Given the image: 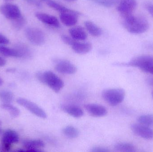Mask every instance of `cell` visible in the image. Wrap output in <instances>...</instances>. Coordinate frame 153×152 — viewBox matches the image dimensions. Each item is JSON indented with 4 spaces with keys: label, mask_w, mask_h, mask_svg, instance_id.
<instances>
[{
    "label": "cell",
    "mask_w": 153,
    "mask_h": 152,
    "mask_svg": "<svg viewBox=\"0 0 153 152\" xmlns=\"http://www.w3.org/2000/svg\"><path fill=\"white\" fill-rule=\"evenodd\" d=\"M122 17L124 19L123 26L129 33L142 34L149 28L148 21L143 18L134 16L133 13Z\"/></svg>",
    "instance_id": "cell-1"
},
{
    "label": "cell",
    "mask_w": 153,
    "mask_h": 152,
    "mask_svg": "<svg viewBox=\"0 0 153 152\" xmlns=\"http://www.w3.org/2000/svg\"><path fill=\"white\" fill-rule=\"evenodd\" d=\"M36 77L39 82L47 86L55 93H59L64 87V81L50 70L38 71L36 74Z\"/></svg>",
    "instance_id": "cell-2"
},
{
    "label": "cell",
    "mask_w": 153,
    "mask_h": 152,
    "mask_svg": "<svg viewBox=\"0 0 153 152\" xmlns=\"http://www.w3.org/2000/svg\"><path fill=\"white\" fill-rule=\"evenodd\" d=\"M102 98L110 105L117 106L121 103L125 99L126 93L121 88L107 89L102 91Z\"/></svg>",
    "instance_id": "cell-3"
},
{
    "label": "cell",
    "mask_w": 153,
    "mask_h": 152,
    "mask_svg": "<svg viewBox=\"0 0 153 152\" xmlns=\"http://www.w3.org/2000/svg\"><path fill=\"white\" fill-rule=\"evenodd\" d=\"M25 35L29 41L35 46L42 45L45 42V36L40 29L35 27H28L25 29Z\"/></svg>",
    "instance_id": "cell-4"
},
{
    "label": "cell",
    "mask_w": 153,
    "mask_h": 152,
    "mask_svg": "<svg viewBox=\"0 0 153 152\" xmlns=\"http://www.w3.org/2000/svg\"><path fill=\"white\" fill-rule=\"evenodd\" d=\"M17 102L37 117L42 119L47 117L45 112L39 105L25 98H20L17 99Z\"/></svg>",
    "instance_id": "cell-5"
},
{
    "label": "cell",
    "mask_w": 153,
    "mask_h": 152,
    "mask_svg": "<svg viewBox=\"0 0 153 152\" xmlns=\"http://www.w3.org/2000/svg\"><path fill=\"white\" fill-rule=\"evenodd\" d=\"M19 141V137L16 131L12 129H7L2 137V149L4 151H8L10 150L12 144L17 143Z\"/></svg>",
    "instance_id": "cell-6"
},
{
    "label": "cell",
    "mask_w": 153,
    "mask_h": 152,
    "mask_svg": "<svg viewBox=\"0 0 153 152\" xmlns=\"http://www.w3.org/2000/svg\"><path fill=\"white\" fill-rule=\"evenodd\" d=\"M0 12L9 19H14L21 16V12L17 5L7 3L0 6Z\"/></svg>",
    "instance_id": "cell-7"
},
{
    "label": "cell",
    "mask_w": 153,
    "mask_h": 152,
    "mask_svg": "<svg viewBox=\"0 0 153 152\" xmlns=\"http://www.w3.org/2000/svg\"><path fill=\"white\" fill-rule=\"evenodd\" d=\"M55 68L57 72L65 75H73L77 71L76 66L67 60L56 61Z\"/></svg>",
    "instance_id": "cell-8"
},
{
    "label": "cell",
    "mask_w": 153,
    "mask_h": 152,
    "mask_svg": "<svg viewBox=\"0 0 153 152\" xmlns=\"http://www.w3.org/2000/svg\"><path fill=\"white\" fill-rule=\"evenodd\" d=\"M153 62V57L151 55H144L135 57L132 59L129 62L125 63H120L118 65L129 66L139 68L140 69L150 63Z\"/></svg>",
    "instance_id": "cell-9"
},
{
    "label": "cell",
    "mask_w": 153,
    "mask_h": 152,
    "mask_svg": "<svg viewBox=\"0 0 153 152\" xmlns=\"http://www.w3.org/2000/svg\"><path fill=\"white\" fill-rule=\"evenodd\" d=\"M132 131L137 135L146 140L153 138V130L150 127L141 124H134L131 125Z\"/></svg>",
    "instance_id": "cell-10"
},
{
    "label": "cell",
    "mask_w": 153,
    "mask_h": 152,
    "mask_svg": "<svg viewBox=\"0 0 153 152\" xmlns=\"http://www.w3.org/2000/svg\"><path fill=\"white\" fill-rule=\"evenodd\" d=\"M137 2L135 0H121L117 7V10L122 17L133 13L136 8Z\"/></svg>",
    "instance_id": "cell-11"
},
{
    "label": "cell",
    "mask_w": 153,
    "mask_h": 152,
    "mask_svg": "<svg viewBox=\"0 0 153 152\" xmlns=\"http://www.w3.org/2000/svg\"><path fill=\"white\" fill-rule=\"evenodd\" d=\"M85 109L91 115L95 117L106 116L108 113L107 109L102 105L96 104H88L85 105Z\"/></svg>",
    "instance_id": "cell-12"
},
{
    "label": "cell",
    "mask_w": 153,
    "mask_h": 152,
    "mask_svg": "<svg viewBox=\"0 0 153 152\" xmlns=\"http://www.w3.org/2000/svg\"><path fill=\"white\" fill-rule=\"evenodd\" d=\"M81 13L77 11L72 12H63L60 13V18L61 21L66 26H72L77 23L78 16Z\"/></svg>",
    "instance_id": "cell-13"
},
{
    "label": "cell",
    "mask_w": 153,
    "mask_h": 152,
    "mask_svg": "<svg viewBox=\"0 0 153 152\" xmlns=\"http://www.w3.org/2000/svg\"><path fill=\"white\" fill-rule=\"evenodd\" d=\"M35 16L39 20L44 24L55 28H59L60 27L59 20L55 16L40 12H36Z\"/></svg>",
    "instance_id": "cell-14"
},
{
    "label": "cell",
    "mask_w": 153,
    "mask_h": 152,
    "mask_svg": "<svg viewBox=\"0 0 153 152\" xmlns=\"http://www.w3.org/2000/svg\"><path fill=\"white\" fill-rule=\"evenodd\" d=\"M23 146L29 151H41V149L45 147V143L39 139H28L22 142Z\"/></svg>",
    "instance_id": "cell-15"
},
{
    "label": "cell",
    "mask_w": 153,
    "mask_h": 152,
    "mask_svg": "<svg viewBox=\"0 0 153 152\" xmlns=\"http://www.w3.org/2000/svg\"><path fill=\"white\" fill-rule=\"evenodd\" d=\"M60 108L63 111L76 118L81 117L84 115V112L82 109L76 105L62 104L60 106Z\"/></svg>",
    "instance_id": "cell-16"
},
{
    "label": "cell",
    "mask_w": 153,
    "mask_h": 152,
    "mask_svg": "<svg viewBox=\"0 0 153 152\" xmlns=\"http://www.w3.org/2000/svg\"><path fill=\"white\" fill-rule=\"evenodd\" d=\"M13 48L19 54L20 58L28 59L33 56V52L29 46L23 43H18L14 45Z\"/></svg>",
    "instance_id": "cell-17"
},
{
    "label": "cell",
    "mask_w": 153,
    "mask_h": 152,
    "mask_svg": "<svg viewBox=\"0 0 153 152\" xmlns=\"http://www.w3.org/2000/svg\"><path fill=\"white\" fill-rule=\"evenodd\" d=\"M71 47L76 53L84 54L91 51L92 47L91 44L89 42H80L76 41L72 46Z\"/></svg>",
    "instance_id": "cell-18"
},
{
    "label": "cell",
    "mask_w": 153,
    "mask_h": 152,
    "mask_svg": "<svg viewBox=\"0 0 153 152\" xmlns=\"http://www.w3.org/2000/svg\"><path fill=\"white\" fill-rule=\"evenodd\" d=\"M72 37L76 41H84L87 38V35L84 29L81 26H75L69 29Z\"/></svg>",
    "instance_id": "cell-19"
},
{
    "label": "cell",
    "mask_w": 153,
    "mask_h": 152,
    "mask_svg": "<svg viewBox=\"0 0 153 152\" xmlns=\"http://www.w3.org/2000/svg\"><path fill=\"white\" fill-rule=\"evenodd\" d=\"M85 26L88 33L94 37H99L101 35L102 33L101 29L96 25L92 21H85Z\"/></svg>",
    "instance_id": "cell-20"
},
{
    "label": "cell",
    "mask_w": 153,
    "mask_h": 152,
    "mask_svg": "<svg viewBox=\"0 0 153 152\" xmlns=\"http://www.w3.org/2000/svg\"><path fill=\"white\" fill-rule=\"evenodd\" d=\"M45 3L48 6L57 11L59 12L60 13L63 12H72L75 11L67 8L53 0H46Z\"/></svg>",
    "instance_id": "cell-21"
},
{
    "label": "cell",
    "mask_w": 153,
    "mask_h": 152,
    "mask_svg": "<svg viewBox=\"0 0 153 152\" xmlns=\"http://www.w3.org/2000/svg\"><path fill=\"white\" fill-rule=\"evenodd\" d=\"M62 133L66 137L71 139H74L78 137L79 135V131L77 128L73 126H68L64 128Z\"/></svg>",
    "instance_id": "cell-22"
},
{
    "label": "cell",
    "mask_w": 153,
    "mask_h": 152,
    "mask_svg": "<svg viewBox=\"0 0 153 152\" xmlns=\"http://www.w3.org/2000/svg\"><path fill=\"white\" fill-rule=\"evenodd\" d=\"M1 107L3 109L7 111L10 115L13 117H19L20 114V111L16 106L12 105L11 103H2L1 104Z\"/></svg>",
    "instance_id": "cell-23"
},
{
    "label": "cell",
    "mask_w": 153,
    "mask_h": 152,
    "mask_svg": "<svg viewBox=\"0 0 153 152\" xmlns=\"http://www.w3.org/2000/svg\"><path fill=\"white\" fill-rule=\"evenodd\" d=\"M114 148L116 151L120 152H134L136 151L135 146L129 143H118L115 145Z\"/></svg>",
    "instance_id": "cell-24"
},
{
    "label": "cell",
    "mask_w": 153,
    "mask_h": 152,
    "mask_svg": "<svg viewBox=\"0 0 153 152\" xmlns=\"http://www.w3.org/2000/svg\"><path fill=\"white\" fill-rule=\"evenodd\" d=\"M0 54L9 57L20 58L19 54L14 48H10L4 45H0Z\"/></svg>",
    "instance_id": "cell-25"
},
{
    "label": "cell",
    "mask_w": 153,
    "mask_h": 152,
    "mask_svg": "<svg viewBox=\"0 0 153 152\" xmlns=\"http://www.w3.org/2000/svg\"><path fill=\"white\" fill-rule=\"evenodd\" d=\"M14 95L11 91L7 90L0 91V100L4 103H11L14 100Z\"/></svg>",
    "instance_id": "cell-26"
},
{
    "label": "cell",
    "mask_w": 153,
    "mask_h": 152,
    "mask_svg": "<svg viewBox=\"0 0 153 152\" xmlns=\"http://www.w3.org/2000/svg\"><path fill=\"white\" fill-rule=\"evenodd\" d=\"M27 21L24 16L22 15L12 20L11 23L13 27L17 30L22 29L26 25Z\"/></svg>",
    "instance_id": "cell-27"
},
{
    "label": "cell",
    "mask_w": 153,
    "mask_h": 152,
    "mask_svg": "<svg viewBox=\"0 0 153 152\" xmlns=\"http://www.w3.org/2000/svg\"><path fill=\"white\" fill-rule=\"evenodd\" d=\"M138 123L146 126H153V115L147 114L140 116L137 119Z\"/></svg>",
    "instance_id": "cell-28"
},
{
    "label": "cell",
    "mask_w": 153,
    "mask_h": 152,
    "mask_svg": "<svg viewBox=\"0 0 153 152\" xmlns=\"http://www.w3.org/2000/svg\"><path fill=\"white\" fill-rule=\"evenodd\" d=\"M121 0H95V2L103 7L110 8L119 3Z\"/></svg>",
    "instance_id": "cell-29"
},
{
    "label": "cell",
    "mask_w": 153,
    "mask_h": 152,
    "mask_svg": "<svg viewBox=\"0 0 153 152\" xmlns=\"http://www.w3.org/2000/svg\"><path fill=\"white\" fill-rule=\"evenodd\" d=\"M61 38H62V40L65 43L68 45L71 46L76 41V40L74 39L71 37L66 35H62L61 36Z\"/></svg>",
    "instance_id": "cell-30"
},
{
    "label": "cell",
    "mask_w": 153,
    "mask_h": 152,
    "mask_svg": "<svg viewBox=\"0 0 153 152\" xmlns=\"http://www.w3.org/2000/svg\"><path fill=\"white\" fill-rule=\"evenodd\" d=\"M141 70L146 73H150L153 75V62L146 65L141 69Z\"/></svg>",
    "instance_id": "cell-31"
},
{
    "label": "cell",
    "mask_w": 153,
    "mask_h": 152,
    "mask_svg": "<svg viewBox=\"0 0 153 152\" xmlns=\"http://www.w3.org/2000/svg\"><path fill=\"white\" fill-rule=\"evenodd\" d=\"M27 3L39 8H42V4L39 0H25Z\"/></svg>",
    "instance_id": "cell-32"
},
{
    "label": "cell",
    "mask_w": 153,
    "mask_h": 152,
    "mask_svg": "<svg viewBox=\"0 0 153 152\" xmlns=\"http://www.w3.org/2000/svg\"><path fill=\"white\" fill-rule=\"evenodd\" d=\"M91 151L93 152H108L109 151L107 148L101 146H95L92 148Z\"/></svg>",
    "instance_id": "cell-33"
},
{
    "label": "cell",
    "mask_w": 153,
    "mask_h": 152,
    "mask_svg": "<svg viewBox=\"0 0 153 152\" xmlns=\"http://www.w3.org/2000/svg\"><path fill=\"white\" fill-rule=\"evenodd\" d=\"M10 43V40L6 37L0 34V45L8 44Z\"/></svg>",
    "instance_id": "cell-34"
},
{
    "label": "cell",
    "mask_w": 153,
    "mask_h": 152,
    "mask_svg": "<svg viewBox=\"0 0 153 152\" xmlns=\"http://www.w3.org/2000/svg\"><path fill=\"white\" fill-rule=\"evenodd\" d=\"M147 10L153 17V4H150L147 6Z\"/></svg>",
    "instance_id": "cell-35"
},
{
    "label": "cell",
    "mask_w": 153,
    "mask_h": 152,
    "mask_svg": "<svg viewBox=\"0 0 153 152\" xmlns=\"http://www.w3.org/2000/svg\"><path fill=\"white\" fill-rule=\"evenodd\" d=\"M146 81L148 84L153 87V77H149L147 78Z\"/></svg>",
    "instance_id": "cell-36"
},
{
    "label": "cell",
    "mask_w": 153,
    "mask_h": 152,
    "mask_svg": "<svg viewBox=\"0 0 153 152\" xmlns=\"http://www.w3.org/2000/svg\"><path fill=\"white\" fill-rule=\"evenodd\" d=\"M6 60L2 57L0 56V67H3L6 64Z\"/></svg>",
    "instance_id": "cell-37"
},
{
    "label": "cell",
    "mask_w": 153,
    "mask_h": 152,
    "mask_svg": "<svg viewBox=\"0 0 153 152\" xmlns=\"http://www.w3.org/2000/svg\"><path fill=\"white\" fill-rule=\"evenodd\" d=\"M64 1H66L67 2H72L76 1L77 0H64Z\"/></svg>",
    "instance_id": "cell-38"
},
{
    "label": "cell",
    "mask_w": 153,
    "mask_h": 152,
    "mask_svg": "<svg viewBox=\"0 0 153 152\" xmlns=\"http://www.w3.org/2000/svg\"><path fill=\"white\" fill-rule=\"evenodd\" d=\"M3 84V80H2L0 78V86H1Z\"/></svg>",
    "instance_id": "cell-39"
},
{
    "label": "cell",
    "mask_w": 153,
    "mask_h": 152,
    "mask_svg": "<svg viewBox=\"0 0 153 152\" xmlns=\"http://www.w3.org/2000/svg\"><path fill=\"white\" fill-rule=\"evenodd\" d=\"M6 1H13V0H5Z\"/></svg>",
    "instance_id": "cell-40"
},
{
    "label": "cell",
    "mask_w": 153,
    "mask_h": 152,
    "mask_svg": "<svg viewBox=\"0 0 153 152\" xmlns=\"http://www.w3.org/2000/svg\"><path fill=\"white\" fill-rule=\"evenodd\" d=\"M1 120H0V126H1Z\"/></svg>",
    "instance_id": "cell-41"
},
{
    "label": "cell",
    "mask_w": 153,
    "mask_h": 152,
    "mask_svg": "<svg viewBox=\"0 0 153 152\" xmlns=\"http://www.w3.org/2000/svg\"><path fill=\"white\" fill-rule=\"evenodd\" d=\"M152 95L153 97V91L152 92Z\"/></svg>",
    "instance_id": "cell-42"
}]
</instances>
